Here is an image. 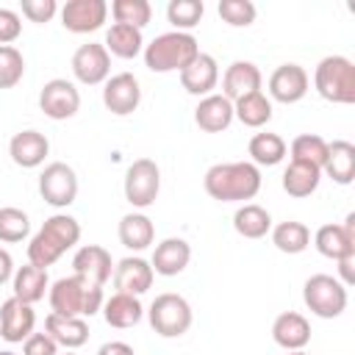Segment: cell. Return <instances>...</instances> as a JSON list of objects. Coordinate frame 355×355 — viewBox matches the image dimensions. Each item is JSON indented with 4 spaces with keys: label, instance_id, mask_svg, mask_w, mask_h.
<instances>
[{
    "label": "cell",
    "instance_id": "1",
    "mask_svg": "<svg viewBox=\"0 0 355 355\" xmlns=\"http://www.w3.org/2000/svg\"><path fill=\"white\" fill-rule=\"evenodd\" d=\"M202 186H205V191H208L211 200H219V202H244V200H252L261 191V169L252 161L214 164L205 172Z\"/></svg>",
    "mask_w": 355,
    "mask_h": 355
},
{
    "label": "cell",
    "instance_id": "2",
    "mask_svg": "<svg viewBox=\"0 0 355 355\" xmlns=\"http://www.w3.org/2000/svg\"><path fill=\"white\" fill-rule=\"evenodd\" d=\"M78 241H80V222L69 214H53L33 233V239L28 244V263L47 269Z\"/></svg>",
    "mask_w": 355,
    "mask_h": 355
},
{
    "label": "cell",
    "instance_id": "3",
    "mask_svg": "<svg viewBox=\"0 0 355 355\" xmlns=\"http://www.w3.org/2000/svg\"><path fill=\"white\" fill-rule=\"evenodd\" d=\"M47 300H50V313L89 319L103 311L105 294H103V286L89 283L78 275H69V277H58L47 288Z\"/></svg>",
    "mask_w": 355,
    "mask_h": 355
},
{
    "label": "cell",
    "instance_id": "4",
    "mask_svg": "<svg viewBox=\"0 0 355 355\" xmlns=\"http://www.w3.org/2000/svg\"><path fill=\"white\" fill-rule=\"evenodd\" d=\"M200 53V44L191 33L183 31H166L161 36H155L150 44H144L141 55H144V67L150 72H180L186 64L194 61V55Z\"/></svg>",
    "mask_w": 355,
    "mask_h": 355
},
{
    "label": "cell",
    "instance_id": "5",
    "mask_svg": "<svg viewBox=\"0 0 355 355\" xmlns=\"http://www.w3.org/2000/svg\"><path fill=\"white\" fill-rule=\"evenodd\" d=\"M313 89L336 105L355 103V64L347 55H324L313 69Z\"/></svg>",
    "mask_w": 355,
    "mask_h": 355
},
{
    "label": "cell",
    "instance_id": "6",
    "mask_svg": "<svg viewBox=\"0 0 355 355\" xmlns=\"http://www.w3.org/2000/svg\"><path fill=\"white\" fill-rule=\"evenodd\" d=\"M147 319H150V327L161 338H180L183 333H189L194 313H191V305L186 297H180L175 291H164L150 302Z\"/></svg>",
    "mask_w": 355,
    "mask_h": 355
},
{
    "label": "cell",
    "instance_id": "7",
    "mask_svg": "<svg viewBox=\"0 0 355 355\" xmlns=\"http://www.w3.org/2000/svg\"><path fill=\"white\" fill-rule=\"evenodd\" d=\"M305 308L319 319H336L347 311V286L333 275H311L302 286Z\"/></svg>",
    "mask_w": 355,
    "mask_h": 355
},
{
    "label": "cell",
    "instance_id": "8",
    "mask_svg": "<svg viewBox=\"0 0 355 355\" xmlns=\"http://www.w3.org/2000/svg\"><path fill=\"white\" fill-rule=\"evenodd\" d=\"M125 200L133 208H150L158 200L161 191V169L153 158H136L128 169H125V183H122Z\"/></svg>",
    "mask_w": 355,
    "mask_h": 355
},
{
    "label": "cell",
    "instance_id": "9",
    "mask_svg": "<svg viewBox=\"0 0 355 355\" xmlns=\"http://www.w3.org/2000/svg\"><path fill=\"white\" fill-rule=\"evenodd\" d=\"M39 194L53 208H67L78 197V175L69 164L53 161L39 175Z\"/></svg>",
    "mask_w": 355,
    "mask_h": 355
},
{
    "label": "cell",
    "instance_id": "10",
    "mask_svg": "<svg viewBox=\"0 0 355 355\" xmlns=\"http://www.w3.org/2000/svg\"><path fill=\"white\" fill-rule=\"evenodd\" d=\"M39 108H42L44 116H50L55 122L72 119L80 111V92H78V86L72 80L53 78L39 92Z\"/></svg>",
    "mask_w": 355,
    "mask_h": 355
},
{
    "label": "cell",
    "instance_id": "11",
    "mask_svg": "<svg viewBox=\"0 0 355 355\" xmlns=\"http://www.w3.org/2000/svg\"><path fill=\"white\" fill-rule=\"evenodd\" d=\"M72 75L83 86H97L111 78V55L100 42L80 44L72 53Z\"/></svg>",
    "mask_w": 355,
    "mask_h": 355
},
{
    "label": "cell",
    "instance_id": "12",
    "mask_svg": "<svg viewBox=\"0 0 355 355\" xmlns=\"http://www.w3.org/2000/svg\"><path fill=\"white\" fill-rule=\"evenodd\" d=\"M269 100L275 103H283V105H291V103H300L308 89H311V78L305 72V67L288 61V64H280L275 67V72L269 75Z\"/></svg>",
    "mask_w": 355,
    "mask_h": 355
},
{
    "label": "cell",
    "instance_id": "13",
    "mask_svg": "<svg viewBox=\"0 0 355 355\" xmlns=\"http://www.w3.org/2000/svg\"><path fill=\"white\" fill-rule=\"evenodd\" d=\"M313 244H316L319 255H324L330 261L355 255V214H347L344 222L322 225L313 236Z\"/></svg>",
    "mask_w": 355,
    "mask_h": 355
},
{
    "label": "cell",
    "instance_id": "14",
    "mask_svg": "<svg viewBox=\"0 0 355 355\" xmlns=\"http://www.w3.org/2000/svg\"><path fill=\"white\" fill-rule=\"evenodd\" d=\"M141 103V86L133 72H116L103 83V105L114 116H128Z\"/></svg>",
    "mask_w": 355,
    "mask_h": 355
},
{
    "label": "cell",
    "instance_id": "15",
    "mask_svg": "<svg viewBox=\"0 0 355 355\" xmlns=\"http://www.w3.org/2000/svg\"><path fill=\"white\" fill-rule=\"evenodd\" d=\"M108 19L105 0H67L61 6V25L69 33H92L100 31Z\"/></svg>",
    "mask_w": 355,
    "mask_h": 355
},
{
    "label": "cell",
    "instance_id": "16",
    "mask_svg": "<svg viewBox=\"0 0 355 355\" xmlns=\"http://www.w3.org/2000/svg\"><path fill=\"white\" fill-rule=\"evenodd\" d=\"M180 86L189 92V94H194V97H208V94H214V89H216V83H219V64H216V58L211 55V53H197L194 55V61L191 64H186L180 72Z\"/></svg>",
    "mask_w": 355,
    "mask_h": 355
},
{
    "label": "cell",
    "instance_id": "17",
    "mask_svg": "<svg viewBox=\"0 0 355 355\" xmlns=\"http://www.w3.org/2000/svg\"><path fill=\"white\" fill-rule=\"evenodd\" d=\"M72 275L89 280V283H97V286H105L114 275V261H111V252L100 244H83L75 255H72Z\"/></svg>",
    "mask_w": 355,
    "mask_h": 355
},
{
    "label": "cell",
    "instance_id": "18",
    "mask_svg": "<svg viewBox=\"0 0 355 355\" xmlns=\"http://www.w3.org/2000/svg\"><path fill=\"white\" fill-rule=\"evenodd\" d=\"M36 327V313L33 305L19 302L17 297H8L0 305V336L8 344H22Z\"/></svg>",
    "mask_w": 355,
    "mask_h": 355
},
{
    "label": "cell",
    "instance_id": "19",
    "mask_svg": "<svg viewBox=\"0 0 355 355\" xmlns=\"http://www.w3.org/2000/svg\"><path fill=\"white\" fill-rule=\"evenodd\" d=\"M47 153H50L47 136H44L42 130H33V128L14 133L11 141H8V155H11V161H14L17 166H22V169H36V166H42L44 158H47Z\"/></svg>",
    "mask_w": 355,
    "mask_h": 355
},
{
    "label": "cell",
    "instance_id": "20",
    "mask_svg": "<svg viewBox=\"0 0 355 355\" xmlns=\"http://www.w3.org/2000/svg\"><path fill=\"white\" fill-rule=\"evenodd\" d=\"M111 277H114L116 291L139 297V294H144V291L153 286L155 272H153L150 261H144L141 255H128V258H122V261L114 266V275H111Z\"/></svg>",
    "mask_w": 355,
    "mask_h": 355
},
{
    "label": "cell",
    "instance_id": "21",
    "mask_svg": "<svg viewBox=\"0 0 355 355\" xmlns=\"http://www.w3.org/2000/svg\"><path fill=\"white\" fill-rule=\"evenodd\" d=\"M189 261H191V247H189V241L169 236V239H164V241L155 244L153 258H150V266H153V272L161 275V277H175V275H180V272L189 266Z\"/></svg>",
    "mask_w": 355,
    "mask_h": 355
},
{
    "label": "cell",
    "instance_id": "22",
    "mask_svg": "<svg viewBox=\"0 0 355 355\" xmlns=\"http://www.w3.org/2000/svg\"><path fill=\"white\" fill-rule=\"evenodd\" d=\"M272 338L277 347H283L286 352L294 349H305L311 341V322L297 313V311H283L275 322H272Z\"/></svg>",
    "mask_w": 355,
    "mask_h": 355
},
{
    "label": "cell",
    "instance_id": "23",
    "mask_svg": "<svg viewBox=\"0 0 355 355\" xmlns=\"http://www.w3.org/2000/svg\"><path fill=\"white\" fill-rule=\"evenodd\" d=\"M261 83H263V75H261L258 64H252V61H233L225 69V75H222V94L230 103H236L244 94L261 92Z\"/></svg>",
    "mask_w": 355,
    "mask_h": 355
},
{
    "label": "cell",
    "instance_id": "24",
    "mask_svg": "<svg viewBox=\"0 0 355 355\" xmlns=\"http://www.w3.org/2000/svg\"><path fill=\"white\" fill-rule=\"evenodd\" d=\"M194 122L205 133H222L233 122V103L216 92L208 97H200V103L194 108Z\"/></svg>",
    "mask_w": 355,
    "mask_h": 355
},
{
    "label": "cell",
    "instance_id": "25",
    "mask_svg": "<svg viewBox=\"0 0 355 355\" xmlns=\"http://www.w3.org/2000/svg\"><path fill=\"white\" fill-rule=\"evenodd\" d=\"M44 333L64 349H78L89 341V322L83 316H61V313H47L44 319Z\"/></svg>",
    "mask_w": 355,
    "mask_h": 355
},
{
    "label": "cell",
    "instance_id": "26",
    "mask_svg": "<svg viewBox=\"0 0 355 355\" xmlns=\"http://www.w3.org/2000/svg\"><path fill=\"white\" fill-rule=\"evenodd\" d=\"M322 175H327L338 186H349L355 178V144L347 139L327 141V155L322 164Z\"/></svg>",
    "mask_w": 355,
    "mask_h": 355
},
{
    "label": "cell",
    "instance_id": "27",
    "mask_svg": "<svg viewBox=\"0 0 355 355\" xmlns=\"http://www.w3.org/2000/svg\"><path fill=\"white\" fill-rule=\"evenodd\" d=\"M11 288H14V297L19 302H28V305H36L39 300H44L47 288H50V277H47V269L42 266H33V263H25L19 269H14V277H11Z\"/></svg>",
    "mask_w": 355,
    "mask_h": 355
},
{
    "label": "cell",
    "instance_id": "28",
    "mask_svg": "<svg viewBox=\"0 0 355 355\" xmlns=\"http://www.w3.org/2000/svg\"><path fill=\"white\" fill-rule=\"evenodd\" d=\"M116 233H119L122 247H128V250H133V252H141V250H147V247L155 241V225H153V219H150L147 214H141V211L125 214V216L119 219Z\"/></svg>",
    "mask_w": 355,
    "mask_h": 355
},
{
    "label": "cell",
    "instance_id": "29",
    "mask_svg": "<svg viewBox=\"0 0 355 355\" xmlns=\"http://www.w3.org/2000/svg\"><path fill=\"white\" fill-rule=\"evenodd\" d=\"M141 316H144V308H141L139 297H133V294L116 291L103 302V319H105V324H111L116 330H128V327L139 324Z\"/></svg>",
    "mask_w": 355,
    "mask_h": 355
},
{
    "label": "cell",
    "instance_id": "30",
    "mask_svg": "<svg viewBox=\"0 0 355 355\" xmlns=\"http://www.w3.org/2000/svg\"><path fill=\"white\" fill-rule=\"evenodd\" d=\"M319 180H322V169L313 166V164H305V161H288L286 172H283V191L288 197H311L316 189H319Z\"/></svg>",
    "mask_w": 355,
    "mask_h": 355
},
{
    "label": "cell",
    "instance_id": "31",
    "mask_svg": "<svg viewBox=\"0 0 355 355\" xmlns=\"http://www.w3.org/2000/svg\"><path fill=\"white\" fill-rule=\"evenodd\" d=\"M233 230L241 236V239H263L269 230H272V214L263 208V205H255V202H244L236 208L233 214Z\"/></svg>",
    "mask_w": 355,
    "mask_h": 355
},
{
    "label": "cell",
    "instance_id": "32",
    "mask_svg": "<svg viewBox=\"0 0 355 355\" xmlns=\"http://www.w3.org/2000/svg\"><path fill=\"white\" fill-rule=\"evenodd\" d=\"M103 47L108 50V55H116V58H136L141 50H144V36L139 28H130V25H111L105 31V42Z\"/></svg>",
    "mask_w": 355,
    "mask_h": 355
},
{
    "label": "cell",
    "instance_id": "33",
    "mask_svg": "<svg viewBox=\"0 0 355 355\" xmlns=\"http://www.w3.org/2000/svg\"><path fill=\"white\" fill-rule=\"evenodd\" d=\"M233 119H239L244 128H263L272 119V100L263 92L244 94L233 103Z\"/></svg>",
    "mask_w": 355,
    "mask_h": 355
},
{
    "label": "cell",
    "instance_id": "34",
    "mask_svg": "<svg viewBox=\"0 0 355 355\" xmlns=\"http://www.w3.org/2000/svg\"><path fill=\"white\" fill-rule=\"evenodd\" d=\"M247 153H250V158H252L255 166H277V164L286 158L288 144H286L283 136L269 133V130H261V133H255V136L250 139Z\"/></svg>",
    "mask_w": 355,
    "mask_h": 355
},
{
    "label": "cell",
    "instance_id": "35",
    "mask_svg": "<svg viewBox=\"0 0 355 355\" xmlns=\"http://www.w3.org/2000/svg\"><path fill=\"white\" fill-rule=\"evenodd\" d=\"M269 233H272V244H275L280 252H286V255H300V252H305L308 244H311V230H308V225H302V222H297V219H286V222L275 225Z\"/></svg>",
    "mask_w": 355,
    "mask_h": 355
},
{
    "label": "cell",
    "instance_id": "36",
    "mask_svg": "<svg viewBox=\"0 0 355 355\" xmlns=\"http://www.w3.org/2000/svg\"><path fill=\"white\" fill-rule=\"evenodd\" d=\"M111 17L116 25H130V28H144L153 19V6L147 0H114L111 3Z\"/></svg>",
    "mask_w": 355,
    "mask_h": 355
},
{
    "label": "cell",
    "instance_id": "37",
    "mask_svg": "<svg viewBox=\"0 0 355 355\" xmlns=\"http://www.w3.org/2000/svg\"><path fill=\"white\" fill-rule=\"evenodd\" d=\"M202 14H205L202 0H172L166 6V19L172 22L175 31H183V33H191V28L200 25Z\"/></svg>",
    "mask_w": 355,
    "mask_h": 355
},
{
    "label": "cell",
    "instance_id": "38",
    "mask_svg": "<svg viewBox=\"0 0 355 355\" xmlns=\"http://www.w3.org/2000/svg\"><path fill=\"white\" fill-rule=\"evenodd\" d=\"M288 153H291V161H305V164H313V166L322 169L324 155H327V141L316 133H300L291 141Z\"/></svg>",
    "mask_w": 355,
    "mask_h": 355
},
{
    "label": "cell",
    "instance_id": "39",
    "mask_svg": "<svg viewBox=\"0 0 355 355\" xmlns=\"http://www.w3.org/2000/svg\"><path fill=\"white\" fill-rule=\"evenodd\" d=\"M31 233V219L22 208L14 205H3L0 208V241L6 244H17L22 239H28Z\"/></svg>",
    "mask_w": 355,
    "mask_h": 355
},
{
    "label": "cell",
    "instance_id": "40",
    "mask_svg": "<svg viewBox=\"0 0 355 355\" xmlns=\"http://www.w3.org/2000/svg\"><path fill=\"white\" fill-rule=\"evenodd\" d=\"M25 75V58L14 44H0V89H14Z\"/></svg>",
    "mask_w": 355,
    "mask_h": 355
},
{
    "label": "cell",
    "instance_id": "41",
    "mask_svg": "<svg viewBox=\"0 0 355 355\" xmlns=\"http://www.w3.org/2000/svg\"><path fill=\"white\" fill-rule=\"evenodd\" d=\"M216 11H219L222 22H227L230 28H247L255 22V14H258L255 3H250V0H219Z\"/></svg>",
    "mask_w": 355,
    "mask_h": 355
},
{
    "label": "cell",
    "instance_id": "42",
    "mask_svg": "<svg viewBox=\"0 0 355 355\" xmlns=\"http://www.w3.org/2000/svg\"><path fill=\"white\" fill-rule=\"evenodd\" d=\"M19 8H22V17H28L31 22H50L58 14L55 0H22Z\"/></svg>",
    "mask_w": 355,
    "mask_h": 355
},
{
    "label": "cell",
    "instance_id": "43",
    "mask_svg": "<svg viewBox=\"0 0 355 355\" xmlns=\"http://www.w3.org/2000/svg\"><path fill=\"white\" fill-rule=\"evenodd\" d=\"M22 355H58V344L47 333H31L22 341Z\"/></svg>",
    "mask_w": 355,
    "mask_h": 355
},
{
    "label": "cell",
    "instance_id": "44",
    "mask_svg": "<svg viewBox=\"0 0 355 355\" xmlns=\"http://www.w3.org/2000/svg\"><path fill=\"white\" fill-rule=\"evenodd\" d=\"M22 33V19L11 8H0V44H11Z\"/></svg>",
    "mask_w": 355,
    "mask_h": 355
},
{
    "label": "cell",
    "instance_id": "45",
    "mask_svg": "<svg viewBox=\"0 0 355 355\" xmlns=\"http://www.w3.org/2000/svg\"><path fill=\"white\" fill-rule=\"evenodd\" d=\"M338 263V280L349 288L352 283H355V269H352V263H355V255H349V258H341V261H336Z\"/></svg>",
    "mask_w": 355,
    "mask_h": 355
},
{
    "label": "cell",
    "instance_id": "46",
    "mask_svg": "<svg viewBox=\"0 0 355 355\" xmlns=\"http://www.w3.org/2000/svg\"><path fill=\"white\" fill-rule=\"evenodd\" d=\"M97 355H136V352H133V347L128 341H105L97 349Z\"/></svg>",
    "mask_w": 355,
    "mask_h": 355
},
{
    "label": "cell",
    "instance_id": "47",
    "mask_svg": "<svg viewBox=\"0 0 355 355\" xmlns=\"http://www.w3.org/2000/svg\"><path fill=\"white\" fill-rule=\"evenodd\" d=\"M14 277V258H11V252L8 250H3L0 247V286L3 283H8Z\"/></svg>",
    "mask_w": 355,
    "mask_h": 355
},
{
    "label": "cell",
    "instance_id": "48",
    "mask_svg": "<svg viewBox=\"0 0 355 355\" xmlns=\"http://www.w3.org/2000/svg\"><path fill=\"white\" fill-rule=\"evenodd\" d=\"M288 355H308L305 349H294V352H288Z\"/></svg>",
    "mask_w": 355,
    "mask_h": 355
},
{
    "label": "cell",
    "instance_id": "49",
    "mask_svg": "<svg viewBox=\"0 0 355 355\" xmlns=\"http://www.w3.org/2000/svg\"><path fill=\"white\" fill-rule=\"evenodd\" d=\"M0 355H17V352H11V349H0Z\"/></svg>",
    "mask_w": 355,
    "mask_h": 355
},
{
    "label": "cell",
    "instance_id": "50",
    "mask_svg": "<svg viewBox=\"0 0 355 355\" xmlns=\"http://www.w3.org/2000/svg\"><path fill=\"white\" fill-rule=\"evenodd\" d=\"M58 355H61V352H58ZM64 355H75V352H72V349H67V352H64Z\"/></svg>",
    "mask_w": 355,
    "mask_h": 355
}]
</instances>
